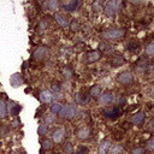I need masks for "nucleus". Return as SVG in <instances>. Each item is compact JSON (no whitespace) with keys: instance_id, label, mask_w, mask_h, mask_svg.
I'll use <instances>...</instances> for the list:
<instances>
[{"instance_id":"nucleus-1","label":"nucleus","mask_w":154,"mask_h":154,"mask_svg":"<svg viewBox=\"0 0 154 154\" xmlns=\"http://www.w3.org/2000/svg\"><path fill=\"white\" fill-rule=\"evenodd\" d=\"M120 6V1L119 0H111V1H107L105 4V7H103V11L106 13V16L108 17H112L117 13L118 8Z\"/></svg>"},{"instance_id":"nucleus-2","label":"nucleus","mask_w":154,"mask_h":154,"mask_svg":"<svg viewBox=\"0 0 154 154\" xmlns=\"http://www.w3.org/2000/svg\"><path fill=\"white\" fill-rule=\"evenodd\" d=\"M125 35V31L123 29H109L105 32H102L103 40H118L122 38Z\"/></svg>"},{"instance_id":"nucleus-3","label":"nucleus","mask_w":154,"mask_h":154,"mask_svg":"<svg viewBox=\"0 0 154 154\" xmlns=\"http://www.w3.org/2000/svg\"><path fill=\"white\" fill-rule=\"evenodd\" d=\"M102 114H103L106 118L114 120V119H117V118H119V117L122 116V109H120V107H118V106H113V107H108V108L103 109Z\"/></svg>"},{"instance_id":"nucleus-4","label":"nucleus","mask_w":154,"mask_h":154,"mask_svg":"<svg viewBox=\"0 0 154 154\" xmlns=\"http://www.w3.org/2000/svg\"><path fill=\"white\" fill-rule=\"evenodd\" d=\"M76 116V108L75 106L72 105H66L61 108L60 113H59V117L60 118H64V119H73Z\"/></svg>"},{"instance_id":"nucleus-5","label":"nucleus","mask_w":154,"mask_h":154,"mask_svg":"<svg viewBox=\"0 0 154 154\" xmlns=\"http://www.w3.org/2000/svg\"><path fill=\"white\" fill-rule=\"evenodd\" d=\"M6 109H7V113L8 116L11 117H17L19 114V112L22 111V106L14 101H8L7 102V106H6Z\"/></svg>"},{"instance_id":"nucleus-6","label":"nucleus","mask_w":154,"mask_h":154,"mask_svg":"<svg viewBox=\"0 0 154 154\" xmlns=\"http://www.w3.org/2000/svg\"><path fill=\"white\" fill-rule=\"evenodd\" d=\"M48 55V48L46 46H40L32 52V58L35 60H43Z\"/></svg>"},{"instance_id":"nucleus-7","label":"nucleus","mask_w":154,"mask_h":154,"mask_svg":"<svg viewBox=\"0 0 154 154\" xmlns=\"http://www.w3.org/2000/svg\"><path fill=\"white\" fill-rule=\"evenodd\" d=\"M112 100H113V95H112L111 91H103V93L100 94V96L97 97V102H99V105H101V106H106V105L111 103Z\"/></svg>"},{"instance_id":"nucleus-8","label":"nucleus","mask_w":154,"mask_h":154,"mask_svg":"<svg viewBox=\"0 0 154 154\" xmlns=\"http://www.w3.org/2000/svg\"><path fill=\"white\" fill-rule=\"evenodd\" d=\"M117 81L122 84H130L132 81H134V77L131 75V72L129 71H124V72H120L117 77Z\"/></svg>"},{"instance_id":"nucleus-9","label":"nucleus","mask_w":154,"mask_h":154,"mask_svg":"<svg viewBox=\"0 0 154 154\" xmlns=\"http://www.w3.org/2000/svg\"><path fill=\"white\" fill-rule=\"evenodd\" d=\"M76 136L78 140H87L90 136V128L89 126H82L76 131Z\"/></svg>"},{"instance_id":"nucleus-10","label":"nucleus","mask_w":154,"mask_h":154,"mask_svg":"<svg viewBox=\"0 0 154 154\" xmlns=\"http://www.w3.org/2000/svg\"><path fill=\"white\" fill-rule=\"evenodd\" d=\"M10 84L13 87V88H18L19 85L23 84V77L20 73H13L11 77H10Z\"/></svg>"},{"instance_id":"nucleus-11","label":"nucleus","mask_w":154,"mask_h":154,"mask_svg":"<svg viewBox=\"0 0 154 154\" xmlns=\"http://www.w3.org/2000/svg\"><path fill=\"white\" fill-rule=\"evenodd\" d=\"M38 99H40V101L42 103H49L53 100V94L49 90H42L38 94Z\"/></svg>"},{"instance_id":"nucleus-12","label":"nucleus","mask_w":154,"mask_h":154,"mask_svg":"<svg viewBox=\"0 0 154 154\" xmlns=\"http://www.w3.org/2000/svg\"><path fill=\"white\" fill-rule=\"evenodd\" d=\"M144 118H146L144 112L140 111V112L135 113V114L131 117V123H132V124H135V125H140V124H142V123H143Z\"/></svg>"},{"instance_id":"nucleus-13","label":"nucleus","mask_w":154,"mask_h":154,"mask_svg":"<svg viewBox=\"0 0 154 154\" xmlns=\"http://www.w3.org/2000/svg\"><path fill=\"white\" fill-rule=\"evenodd\" d=\"M101 58L100 51H90L87 53V61L88 63H95Z\"/></svg>"},{"instance_id":"nucleus-14","label":"nucleus","mask_w":154,"mask_h":154,"mask_svg":"<svg viewBox=\"0 0 154 154\" xmlns=\"http://www.w3.org/2000/svg\"><path fill=\"white\" fill-rule=\"evenodd\" d=\"M63 6H64V10H66L69 12H72V11L77 10V7L79 6V1H77V0H70L67 2H64Z\"/></svg>"},{"instance_id":"nucleus-15","label":"nucleus","mask_w":154,"mask_h":154,"mask_svg":"<svg viewBox=\"0 0 154 154\" xmlns=\"http://www.w3.org/2000/svg\"><path fill=\"white\" fill-rule=\"evenodd\" d=\"M88 100H89V96H88L87 93H77L75 95V101L78 105H84V103L88 102Z\"/></svg>"},{"instance_id":"nucleus-16","label":"nucleus","mask_w":154,"mask_h":154,"mask_svg":"<svg viewBox=\"0 0 154 154\" xmlns=\"http://www.w3.org/2000/svg\"><path fill=\"white\" fill-rule=\"evenodd\" d=\"M64 138V130L63 129H57L53 131V135H52V140L54 143H60Z\"/></svg>"},{"instance_id":"nucleus-17","label":"nucleus","mask_w":154,"mask_h":154,"mask_svg":"<svg viewBox=\"0 0 154 154\" xmlns=\"http://www.w3.org/2000/svg\"><path fill=\"white\" fill-rule=\"evenodd\" d=\"M109 147H111L109 140H103V141H101V143H100V146H99L97 153H99V154H106V153L108 152Z\"/></svg>"},{"instance_id":"nucleus-18","label":"nucleus","mask_w":154,"mask_h":154,"mask_svg":"<svg viewBox=\"0 0 154 154\" xmlns=\"http://www.w3.org/2000/svg\"><path fill=\"white\" fill-rule=\"evenodd\" d=\"M54 19H55V22L60 25V26H63V28H66L67 26V24H69V22H67V19L63 16V14H60V13H54Z\"/></svg>"},{"instance_id":"nucleus-19","label":"nucleus","mask_w":154,"mask_h":154,"mask_svg":"<svg viewBox=\"0 0 154 154\" xmlns=\"http://www.w3.org/2000/svg\"><path fill=\"white\" fill-rule=\"evenodd\" d=\"M89 94H90V96H93V97H95V99L99 97L100 94H101V89H100V87H99V85H93V87L90 88Z\"/></svg>"},{"instance_id":"nucleus-20","label":"nucleus","mask_w":154,"mask_h":154,"mask_svg":"<svg viewBox=\"0 0 154 154\" xmlns=\"http://www.w3.org/2000/svg\"><path fill=\"white\" fill-rule=\"evenodd\" d=\"M122 152H123V148H122V146H119V144H114V146H112V147H109V149H108V154H122Z\"/></svg>"},{"instance_id":"nucleus-21","label":"nucleus","mask_w":154,"mask_h":154,"mask_svg":"<svg viewBox=\"0 0 154 154\" xmlns=\"http://www.w3.org/2000/svg\"><path fill=\"white\" fill-rule=\"evenodd\" d=\"M125 63V59L123 58V57H120V55H117V57H114L113 59H112V65L113 66H120V65H123Z\"/></svg>"},{"instance_id":"nucleus-22","label":"nucleus","mask_w":154,"mask_h":154,"mask_svg":"<svg viewBox=\"0 0 154 154\" xmlns=\"http://www.w3.org/2000/svg\"><path fill=\"white\" fill-rule=\"evenodd\" d=\"M63 152L65 154H73V147L70 142H66L63 144Z\"/></svg>"},{"instance_id":"nucleus-23","label":"nucleus","mask_w":154,"mask_h":154,"mask_svg":"<svg viewBox=\"0 0 154 154\" xmlns=\"http://www.w3.org/2000/svg\"><path fill=\"white\" fill-rule=\"evenodd\" d=\"M61 108H63V106H61V103H59V102H55V103H53V105L51 106V111H52L53 114H59L60 111H61Z\"/></svg>"},{"instance_id":"nucleus-24","label":"nucleus","mask_w":154,"mask_h":154,"mask_svg":"<svg viewBox=\"0 0 154 154\" xmlns=\"http://www.w3.org/2000/svg\"><path fill=\"white\" fill-rule=\"evenodd\" d=\"M37 132H38L40 136L46 135V134L48 132V126H47V124H45V123L40 124V125H38V129H37Z\"/></svg>"},{"instance_id":"nucleus-25","label":"nucleus","mask_w":154,"mask_h":154,"mask_svg":"<svg viewBox=\"0 0 154 154\" xmlns=\"http://www.w3.org/2000/svg\"><path fill=\"white\" fill-rule=\"evenodd\" d=\"M144 52L147 55H150V57H154V42H150L147 45V47L144 48Z\"/></svg>"},{"instance_id":"nucleus-26","label":"nucleus","mask_w":154,"mask_h":154,"mask_svg":"<svg viewBox=\"0 0 154 154\" xmlns=\"http://www.w3.org/2000/svg\"><path fill=\"white\" fill-rule=\"evenodd\" d=\"M91 8H93V11L94 12H100L101 10H103V7H102V2L101 1H94L93 4H91Z\"/></svg>"},{"instance_id":"nucleus-27","label":"nucleus","mask_w":154,"mask_h":154,"mask_svg":"<svg viewBox=\"0 0 154 154\" xmlns=\"http://www.w3.org/2000/svg\"><path fill=\"white\" fill-rule=\"evenodd\" d=\"M58 6H59V2H58L57 0H49V1L47 2V7H48V10H51V11L57 10Z\"/></svg>"},{"instance_id":"nucleus-28","label":"nucleus","mask_w":154,"mask_h":154,"mask_svg":"<svg viewBox=\"0 0 154 154\" xmlns=\"http://www.w3.org/2000/svg\"><path fill=\"white\" fill-rule=\"evenodd\" d=\"M6 114H7V109H6V105L0 101V119H4L6 118Z\"/></svg>"},{"instance_id":"nucleus-29","label":"nucleus","mask_w":154,"mask_h":154,"mask_svg":"<svg viewBox=\"0 0 154 154\" xmlns=\"http://www.w3.org/2000/svg\"><path fill=\"white\" fill-rule=\"evenodd\" d=\"M61 73H63V76L65 77V78H71L72 77V75H73V72H72V70L70 69V67H64L63 70H61Z\"/></svg>"},{"instance_id":"nucleus-30","label":"nucleus","mask_w":154,"mask_h":154,"mask_svg":"<svg viewBox=\"0 0 154 154\" xmlns=\"http://www.w3.org/2000/svg\"><path fill=\"white\" fill-rule=\"evenodd\" d=\"M41 147H42L43 150H49V149H52V141H51V140H43Z\"/></svg>"},{"instance_id":"nucleus-31","label":"nucleus","mask_w":154,"mask_h":154,"mask_svg":"<svg viewBox=\"0 0 154 154\" xmlns=\"http://www.w3.org/2000/svg\"><path fill=\"white\" fill-rule=\"evenodd\" d=\"M88 153H89V149L85 146H78L76 149V154H88Z\"/></svg>"},{"instance_id":"nucleus-32","label":"nucleus","mask_w":154,"mask_h":154,"mask_svg":"<svg viewBox=\"0 0 154 154\" xmlns=\"http://www.w3.org/2000/svg\"><path fill=\"white\" fill-rule=\"evenodd\" d=\"M47 26H48V24L46 23V20L45 19H42L40 23H38V25H37V29H38V31H45L46 29H47Z\"/></svg>"},{"instance_id":"nucleus-33","label":"nucleus","mask_w":154,"mask_h":154,"mask_svg":"<svg viewBox=\"0 0 154 154\" xmlns=\"http://www.w3.org/2000/svg\"><path fill=\"white\" fill-rule=\"evenodd\" d=\"M51 90L57 93V91H60V84L58 82H52L51 83Z\"/></svg>"},{"instance_id":"nucleus-34","label":"nucleus","mask_w":154,"mask_h":154,"mask_svg":"<svg viewBox=\"0 0 154 154\" xmlns=\"http://www.w3.org/2000/svg\"><path fill=\"white\" fill-rule=\"evenodd\" d=\"M78 28H79V25H78L77 20H76V19H73V20L70 23V29H71L72 31H77V30H78Z\"/></svg>"},{"instance_id":"nucleus-35","label":"nucleus","mask_w":154,"mask_h":154,"mask_svg":"<svg viewBox=\"0 0 154 154\" xmlns=\"http://www.w3.org/2000/svg\"><path fill=\"white\" fill-rule=\"evenodd\" d=\"M8 131V126L7 125H0V136H6Z\"/></svg>"},{"instance_id":"nucleus-36","label":"nucleus","mask_w":154,"mask_h":154,"mask_svg":"<svg viewBox=\"0 0 154 154\" xmlns=\"http://www.w3.org/2000/svg\"><path fill=\"white\" fill-rule=\"evenodd\" d=\"M54 119H55V118H54L53 114H47V116L45 117V122H46L45 124H51V123L54 122Z\"/></svg>"},{"instance_id":"nucleus-37","label":"nucleus","mask_w":154,"mask_h":154,"mask_svg":"<svg viewBox=\"0 0 154 154\" xmlns=\"http://www.w3.org/2000/svg\"><path fill=\"white\" fill-rule=\"evenodd\" d=\"M144 152H146V149H144V148L138 147V148L132 149V150H131V154H144Z\"/></svg>"},{"instance_id":"nucleus-38","label":"nucleus","mask_w":154,"mask_h":154,"mask_svg":"<svg viewBox=\"0 0 154 154\" xmlns=\"http://www.w3.org/2000/svg\"><path fill=\"white\" fill-rule=\"evenodd\" d=\"M147 149H149V150H154V136L147 142Z\"/></svg>"},{"instance_id":"nucleus-39","label":"nucleus","mask_w":154,"mask_h":154,"mask_svg":"<svg viewBox=\"0 0 154 154\" xmlns=\"http://www.w3.org/2000/svg\"><path fill=\"white\" fill-rule=\"evenodd\" d=\"M11 125H12V128H18V126L20 125V122H19L18 119H16V120H13V122H12V124H11Z\"/></svg>"},{"instance_id":"nucleus-40","label":"nucleus","mask_w":154,"mask_h":154,"mask_svg":"<svg viewBox=\"0 0 154 154\" xmlns=\"http://www.w3.org/2000/svg\"><path fill=\"white\" fill-rule=\"evenodd\" d=\"M152 97L154 99V87H153V89H152Z\"/></svg>"},{"instance_id":"nucleus-41","label":"nucleus","mask_w":154,"mask_h":154,"mask_svg":"<svg viewBox=\"0 0 154 154\" xmlns=\"http://www.w3.org/2000/svg\"><path fill=\"white\" fill-rule=\"evenodd\" d=\"M152 114H153V118H154V107L152 108Z\"/></svg>"}]
</instances>
